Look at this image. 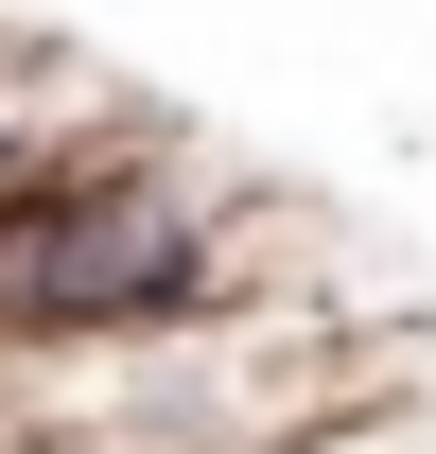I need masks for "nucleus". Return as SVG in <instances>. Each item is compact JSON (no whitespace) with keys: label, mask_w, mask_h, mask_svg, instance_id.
<instances>
[{"label":"nucleus","mask_w":436,"mask_h":454,"mask_svg":"<svg viewBox=\"0 0 436 454\" xmlns=\"http://www.w3.org/2000/svg\"><path fill=\"white\" fill-rule=\"evenodd\" d=\"M227 227H245V192L192 140H158V122L88 140L35 210H0V349H105V333L210 315L227 297Z\"/></svg>","instance_id":"1"}]
</instances>
